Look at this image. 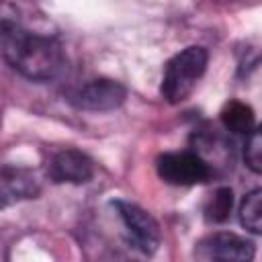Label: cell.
I'll return each mask as SVG.
<instances>
[{
    "label": "cell",
    "mask_w": 262,
    "mask_h": 262,
    "mask_svg": "<svg viewBox=\"0 0 262 262\" xmlns=\"http://www.w3.org/2000/svg\"><path fill=\"white\" fill-rule=\"evenodd\" d=\"M125 98H127V88L121 82L108 80V78L88 80L80 86L70 88L66 94V100L72 106L80 111H94V113L119 108L125 102Z\"/></svg>",
    "instance_id": "4"
},
{
    "label": "cell",
    "mask_w": 262,
    "mask_h": 262,
    "mask_svg": "<svg viewBox=\"0 0 262 262\" xmlns=\"http://www.w3.org/2000/svg\"><path fill=\"white\" fill-rule=\"evenodd\" d=\"M244 160L246 166L262 174V125H256L248 135H246V145H244Z\"/></svg>",
    "instance_id": "12"
},
{
    "label": "cell",
    "mask_w": 262,
    "mask_h": 262,
    "mask_svg": "<svg viewBox=\"0 0 262 262\" xmlns=\"http://www.w3.org/2000/svg\"><path fill=\"white\" fill-rule=\"evenodd\" d=\"M231 207H233V192H231V188L221 186L209 196V201L205 205V217L211 223H223L229 219Z\"/></svg>",
    "instance_id": "11"
},
{
    "label": "cell",
    "mask_w": 262,
    "mask_h": 262,
    "mask_svg": "<svg viewBox=\"0 0 262 262\" xmlns=\"http://www.w3.org/2000/svg\"><path fill=\"white\" fill-rule=\"evenodd\" d=\"M2 55L20 76L47 82L66 68V53L57 39L31 33L8 18L2 20Z\"/></svg>",
    "instance_id": "1"
},
{
    "label": "cell",
    "mask_w": 262,
    "mask_h": 262,
    "mask_svg": "<svg viewBox=\"0 0 262 262\" xmlns=\"http://www.w3.org/2000/svg\"><path fill=\"white\" fill-rule=\"evenodd\" d=\"M0 186H2V205L4 207L14 201L35 199L41 190L39 180L35 178L33 172H29L25 168H10V166H4Z\"/></svg>",
    "instance_id": "8"
},
{
    "label": "cell",
    "mask_w": 262,
    "mask_h": 262,
    "mask_svg": "<svg viewBox=\"0 0 262 262\" xmlns=\"http://www.w3.org/2000/svg\"><path fill=\"white\" fill-rule=\"evenodd\" d=\"M207 49L199 45H190L182 51H178L174 57L168 59L162 76L160 92L170 104H178L186 100L192 90L196 88L199 80L203 78L207 70Z\"/></svg>",
    "instance_id": "2"
},
{
    "label": "cell",
    "mask_w": 262,
    "mask_h": 262,
    "mask_svg": "<svg viewBox=\"0 0 262 262\" xmlns=\"http://www.w3.org/2000/svg\"><path fill=\"white\" fill-rule=\"evenodd\" d=\"M219 119L225 131L235 133V135H248L254 129V111L242 100L225 102L219 113Z\"/></svg>",
    "instance_id": "9"
},
{
    "label": "cell",
    "mask_w": 262,
    "mask_h": 262,
    "mask_svg": "<svg viewBox=\"0 0 262 262\" xmlns=\"http://www.w3.org/2000/svg\"><path fill=\"white\" fill-rule=\"evenodd\" d=\"M111 207L117 211V215H119V219H121V223L129 235V242L139 252L154 254L160 246V239H162L158 221L147 211H143L141 207L127 203V201H113Z\"/></svg>",
    "instance_id": "5"
},
{
    "label": "cell",
    "mask_w": 262,
    "mask_h": 262,
    "mask_svg": "<svg viewBox=\"0 0 262 262\" xmlns=\"http://www.w3.org/2000/svg\"><path fill=\"white\" fill-rule=\"evenodd\" d=\"M254 244L242 235L229 231H217L203 237L196 248L194 256L201 260H237L246 262L254 258Z\"/></svg>",
    "instance_id": "6"
},
{
    "label": "cell",
    "mask_w": 262,
    "mask_h": 262,
    "mask_svg": "<svg viewBox=\"0 0 262 262\" xmlns=\"http://www.w3.org/2000/svg\"><path fill=\"white\" fill-rule=\"evenodd\" d=\"M94 164L92 160L74 147H63L49 158L47 176L53 182H70V184H84L92 178Z\"/></svg>",
    "instance_id": "7"
},
{
    "label": "cell",
    "mask_w": 262,
    "mask_h": 262,
    "mask_svg": "<svg viewBox=\"0 0 262 262\" xmlns=\"http://www.w3.org/2000/svg\"><path fill=\"white\" fill-rule=\"evenodd\" d=\"M239 221L248 231L262 235V188H256L244 196L239 205Z\"/></svg>",
    "instance_id": "10"
},
{
    "label": "cell",
    "mask_w": 262,
    "mask_h": 262,
    "mask_svg": "<svg viewBox=\"0 0 262 262\" xmlns=\"http://www.w3.org/2000/svg\"><path fill=\"white\" fill-rule=\"evenodd\" d=\"M158 176L174 186L203 184L211 178L213 168L199 151H168L156 160Z\"/></svg>",
    "instance_id": "3"
}]
</instances>
